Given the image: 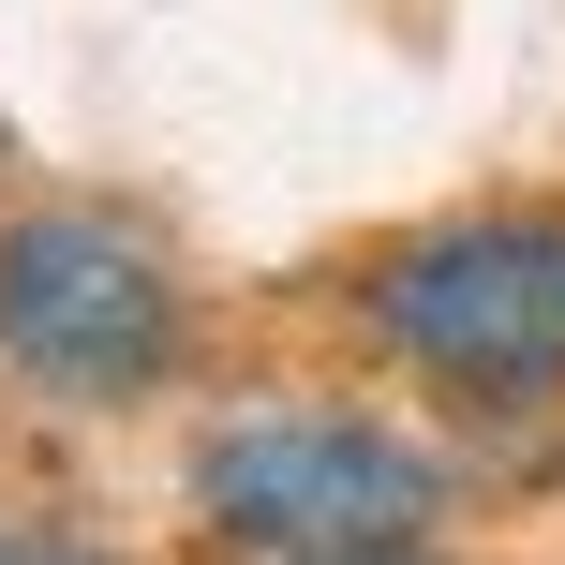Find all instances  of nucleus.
Wrapping results in <instances>:
<instances>
[{
  "label": "nucleus",
  "mask_w": 565,
  "mask_h": 565,
  "mask_svg": "<svg viewBox=\"0 0 565 565\" xmlns=\"http://www.w3.org/2000/svg\"><path fill=\"white\" fill-rule=\"evenodd\" d=\"M194 521L238 565H342V551H431L447 521V461L402 447L387 417H328V402H254L209 417L179 461Z\"/></svg>",
  "instance_id": "1"
},
{
  "label": "nucleus",
  "mask_w": 565,
  "mask_h": 565,
  "mask_svg": "<svg viewBox=\"0 0 565 565\" xmlns=\"http://www.w3.org/2000/svg\"><path fill=\"white\" fill-rule=\"evenodd\" d=\"M358 328L461 402L565 387V209H461L358 268Z\"/></svg>",
  "instance_id": "2"
},
{
  "label": "nucleus",
  "mask_w": 565,
  "mask_h": 565,
  "mask_svg": "<svg viewBox=\"0 0 565 565\" xmlns=\"http://www.w3.org/2000/svg\"><path fill=\"white\" fill-rule=\"evenodd\" d=\"M194 358V298H179L164 238L119 209H15L0 224V372L45 402H149Z\"/></svg>",
  "instance_id": "3"
},
{
  "label": "nucleus",
  "mask_w": 565,
  "mask_h": 565,
  "mask_svg": "<svg viewBox=\"0 0 565 565\" xmlns=\"http://www.w3.org/2000/svg\"><path fill=\"white\" fill-rule=\"evenodd\" d=\"M0 565H119V551H89V536H45V521H0Z\"/></svg>",
  "instance_id": "4"
},
{
  "label": "nucleus",
  "mask_w": 565,
  "mask_h": 565,
  "mask_svg": "<svg viewBox=\"0 0 565 565\" xmlns=\"http://www.w3.org/2000/svg\"><path fill=\"white\" fill-rule=\"evenodd\" d=\"M342 565H431V551H342Z\"/></svg>",
  "instance_id": "5"
}]
</instances>
